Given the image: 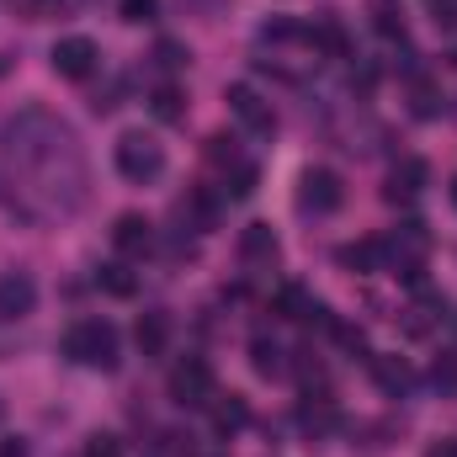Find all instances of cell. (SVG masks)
Returning a JSON list of instances; mask_svg holds the SVG:
<instances>
[{
    "label": "cell",
    "instance_id": "6da1fadb",
    "mask_svg": "<svg viewBox=\"0 0 457 457\" xmlns=\"http://www.w3.org/2000/svg\"><path fill=\"white\" fill-rule=\"evenodd\" d=\"M11 203L27 219H75L91 203V165L75 128L48 107H21L0 133Z\"/></svg>",
    "mask_w": 457,
    "mask_h": 457
},
{
    "label": "cell",
    "instance_id": "7a4b0ae2",
    "mask_svg": "<svg viewBox=\"0 0 457 457\" xmlns=\"http://www.w3.org/2000/svg\"><path fill=\"white\" fill-rule=\"evenodd\" d=\"M64 356L75 367H91V372H117L122 345H117V330L107 320H75L64 330Z\"/></svg>",
    "mask_w": 457,
    "mask_h": 457
},
{
    "label": "cell",
    "instance_id": "3957f363",
    "mask_svg": "<svg viewBox=\"0 0 457 457\" xmlns=\"http://www.w3.org/2000/svg\"><path fill=\"white\" fill-rule=\"evenodd\" d=\"M112 160H117V176L122 181H154L165 170V149L149 133H122L112 144Z\"/></svg>",
    "mask_w": 457,
    "mask_h": 457
},
{
    "label": "cell",
    "instance_id": "277c9868",
    "mask_svg": "<svg viewBox=\"0 0 457 457\" xmlns=\"http://www.w3.org/2000/svg\"><path fill=\"white\" fill-rule=\"evenodd\" d=\"M213 394H219V378H213V367H208L203 356H181V361L170 367V399H176L181 410H208Z\"/></svg>",
    "mask_w": 457,
    "mask_h": 457
},
{
    "label": "cell",
    "instance_id": "5b68a950",
    "mask_svg": "<svg viewBox=\"0 0 457 457\" xmlns=\"http://www.w3.org/2000/svg\"><path fill=\"white\" fill-rule=\"evenodd\" d=\"M341 203H345V187H341V176H336L330 165H314V170L298 176V208H303V213L325 219V213H336Z\"/></svg>",
    "mask_w": 457,
    "mask_h": 457
},
{
    "label": "cell",
    "instance_id": "8992f818",
    "mask_svg": "<svg viewBox=\"0 0 457 457\" xmlns=\"http://www.w3.org/2000/svg\"><path fill=\"white\" fill-rule=\"evenodd\" d=\"M224 102H228V112H234V122H239L245 133H255V138H271V133H277V112H271V102H266L255 86L234 80Z\"/></svg>",
    "mask_w": 457,
    "mask_h": 457
},
{
    "label": "cell",
    "instance_id": "52a82bcc",
    "mask_svg": "<svg viewBox=\"0 0 457 457\" xmlns=\"http://www.w3.org/2000/svg\"><path fill=\"white\" fill-rule=\"evenodd\" d=\"M48 64H54V75H64V80H86V75H96L102 48H96L86 32H70V37H59V43H54Z\"/></svg>",
    "mask_w": 457,
    "mask_h": 457
},
{
    "label": "cell",
    "instance_id": "ba28073f",
    "mask_svg": "<svg viewBox=\"0 0 457 457\" xmlns=\"http://www.w3.org/2000/svg\"><path fill=\"white\" fill-rule=\"evenodd\" d=\"M37 309V282L27 271H0V320H27Z\"/></svg>",
    "mask_w": 457,
    "mask_h": 457
},
{
    "label": "cell",
    "instance_id": "9c48e42d",
    "mask_svg": "<svg viewBox=\"0 0 457 457\" xmlns=\"http://www.w3.org/2000/svg\"><path fill=\"white\" fill-rule=\"evenodd\" d=\"M112 245H117V255L138 261V255H149V245H154V224H149L144 213H122L112 224Z\"/></svg>",
    "mask_w": 457,
    "mask_h": 457
},
{
    "label": "cell",
    "instance_id": "30bf717a",
    "mask_svg": "<svg viewBox=\"0 0 457 457\" xmlns=\"http://www.w3.org/2000/svg\"><path fill=\"white\" fill-rule=\"evenodd\" d=\"M336 261H341L345 271L372 277V271H388V245L383 239H356V245H341L336 250Z\"/></svg>",
    "mask_w": 457,
    "mask_h": 457
},
{
    "label": "cell",
    "instance_id": "8fae6325",
    "mask_svg": "<svg viewBox=\"0 0 457 457\" xmlns=\"http://www.w3.org/2000/svg\"><path fill=\"white\" fill-rule=\"evenodd\" d=\"M426 181H431V165H426V160H399V165L388 170V197H394V203H410V197L426 192Z\"/></svg>",
    "mask_w": 457,
    "mask_h": 457
},
{
    "label": "cell",
    "instance_id": "7c38bea8",
    "mask_svg": "<svg viewBox=\"0 0 457 457\" xmlns=\"http://www.w3.org/2000/svg\"><path fill=\"white\" fill-rule=\"evenodd\" d=\"M133 341H138V351H144V356H160V351H165V341H170V320H165L160 309L138 314V330H133Z\"/></svg>",
    "mask_w": 457,
    "mask_h": 457
},
{
    "label": "cell",
    "instance_id": "4fadbf2b",
    "mask_svg": "<svg viewBox=\"0 0 457 457\" xmlns=\"http://www.w3.org/2000/svg\"><path fill=\"white\" fill-rule=\"evenodd\" d=\"M208 410H213V426H219L224 436L250 426V404H245L239 394H213V404H208Z\"/></svg>",
    "mask_w": 457,
    "mask_h": 457
},
{
    "label": "cell",
    "instance_id": "5bb4252c",
    "mask_svg": "<svg viewBox=\"0 0 457 457\" xmlns=\"http://www.w3.org/2000/svg\"><path fill=\"white\" fill-rule=\"evenodd\" d=\"M277 250H282V239H277L266 224L239 228V255H245V261H277Z\"/></svg>",
    "mask_w": 457,
    "mask_h": 457
},
{
    "label": "cell",
    "instance_id": "9a60e30c",
    "mask_svg": "<svg viewBox=\"0 0 457 457\" xmlns=\"http://www.w3.org/2000/svg\"><path fill=\"white\" fill-rule=\"evenodd\" d=\"M277 309H282L287 320H303V325H309V320H325V303H314V298H309L303 287H282Z\"/></svg>",
    "mask_w": 457,
    "mask_h": 457
},
{
    "label": "cell",
    "instance_id": "2e32d148",
    "mask_svg": "<svg viewBox=\"0 0 457 457\" xmlns=\"http://www.w3.org/2000/svg\"><path fill=\"white\" fill-rule=\"evenodd\" d=\"M96 282H102L112 298H133V293H138V277L128 271V261H107V266L96 271Z\"/></svg>",
    "mask_w": 457,
    "mask_h": 457
},
{
    "label": "cell",
    "instance_id": "e0dca14e",
    "mask_svg": "<svg viewBox=\"0 0 457 457\" xmlns=\"http://www.w3.org/2000/svg\"><path fill=\"white\" fill-rule=\"evenodd\" d=\"M250 361H255V372H261V378H277V372L287 367V361H282V345L266 341V336H255V341H250Z\"/></svg>",
    "mask_w": 457,
    "mask_h": 457
},
{
    "label": "cell",
    "instance_id": "ac0fdd59",
    "mask_svg": "<svg viewBox=\"0 0 457 457\" xmlns=\"http://www.w3.org/2000/svg\"><path fill=\"white\" fill-rule=\"evenodd\" d=\"M372 372H378V383H383L388 394H404V388H410V367H404L399 356H372Z\"/></svg>",
    "mask_w": 457,
    "mask_h": 457
},
{
    "label": "cell",
    "instance_id": "d6986e66",
    "mask_svg": "<svg viewBox=\"0 0 457 457\" xmlns=\"http://www.w3.org/2000/svg\"><path fill=\"white\" fill-rule=\"evenodd\" d=\"M149 112L160 117V122H181V117H187V102H181V91H176V86H154Z\"/></svg>",
    "mask_w": 457,
    "mask_h": 457
},
{
    "label": "cell",
    "instance_id": "ffe728a7",
    "mask_svg": "<svg viewBox=\"0 0 457 457\" xmlns=\"http://www.w3.org/2000/svg\"><path fill=\"white\" fill-rule=\"evenodd\" d=\"M410 96H415V117H436L442 107H447V102H442V91H436L431 80H415V91H410Z\"/></svg>",
    "mask_w": 457,
    "mask_h": 457
},
{
    "label": "cell",
    "instance_id": "44dd1931",
    "mask_svg": "<svg viewBox=\"0 0 457 457\" xmlns=\"http://www.w3.org/2000/svg\"><path fill=\"white\" fill-rule=\"evenodd\" d=\"M431 383H436L442 394H457V356H436V367H431Z\"/></svg>",
    "mask_w": 457,
    "mask_h": 457
},
{
    "label": "cell",
    "instance_id": "7402d4cb",
    "mask_svg": "<svg viewBox=\"0 0 457 457\" xmlns=\"http://www.w3.org/2000/svg\"><path fill=\"white\" fill-rule=\"evenodd\" d=\"M117 11H122V21H154L160 0H117Z\"/></svg>",
    "mask_w": 457,
    "mask_h": 457
},
{
    "label": "cell",
    "instance_id": "603a6c76",
    "mask_svg": "<svg viewBox=\"0 0 457 457\" xmlns=\"http://www.w3.org/2000/svg\"><path fill=\"white\" fill-rule=\"evenodd\" d=\"M86 457H122V442H117L112 431H96V436L86 442Z\"/></svg>",
    "mask_w": 457,
    "mask_h": 457
},
{
    "label": "cell",
    "instance_id": "cb8c5ba5",
    "mask_svg": "<svg viewBox=\"0 0 457 457\" xmlns=\"http://www.w3.org/2000/svg\"><path fill=\"white\" fill-rule=\"evenodd\" d=\"M431 21L453 32V27H457V0H431Z\"/></svg>",
    "mask_w": 457,
    "mask_h": 457
},
{
    "label": "cell",
    "instance_id": "d4e9b609",
    "mask_svg": "<svg viewBox=\"0 0 457 457\" xmlns=\"http://www.w3.org/2000/svg\"><path fill=\"white\" fill-rule=\"evenodd\" d=\"M426 457H457V436H442V442H431Z\"/></svg>",
    "mask_w": 457,
    "mask_h": 457
},
{
    "label": "cell",
    "instance_id": "484cf974",
    "mask_svg": "<svg viewBox=\"0 0 457 457\" xmlns=\"http://www.w3.org/2000/svg\"><path fill=\"white\" fill-rule=\"evenodd\" d=\"M160 59L176 70V64H187V54H181V43H160Z\"/></svg>",
    "mask_w": 457,
    "mask_h": 457
},
{
    "label": "cell",
    "instance_id": "4316f807",
    "mask_svg": "<svg viewBox=\"0 0 457 457\" xmlns=\"http://www.w3.org/2000/svg\"><path fill=\"white\" fill-rule=\"evenodd\" d=\"M0 457H27V447L21 442H0Z\"/></svg>",
    "mask_w": 457,
    "mask_h": 457
},
{
    "label": "cell",
    "instance_id": "83f0119b",
    "mask_svg": "<svg viewBox=\"0 0 457 457\" xmlns=\"http://www.w3.org/2000/svg\"><path fill=\"white\" fill-rule=\"evenodd\" d=\"M447 197H453V208H457V176H453V187H447Z\"/></svg>",
    "mask_w": 457,
    "mask_h": 457
},
{
    "label": "cell",
    "instance_id": "f1b7e54d",
    "mask_svg": "<svg viewBox=\"0 0 457 457\" xmlns=\"http://www.w3.org/2000/svg\"><path fill=\"white\" fill-rule=\"evenodd\" d=\"M43 5H54V0H43Z\"/></svg>",
    "mask_w": 457,
    "mask_h": 457
}]
</instances>
